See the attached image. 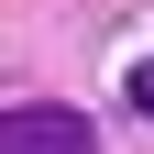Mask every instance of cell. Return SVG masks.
<instances>
[{"mask_svg":"<svg viewBox=\"0 0 154 154\" xmlns=\"http://www.w3.org/2000/svg\"><path fill=\"white\" fill-rule=\"evenodd\" d=\"M0 154H99V121L66 110V99H22L0 121Z\"/></svg>","mask_w":154,"mask_h":154,"instance_id":"6da1fadb","label":"cell"},{"mask_svg":"<svg viewBox=\"0 0 154 154\" xmlns=\"http://www.w3.org/2000/svg\"><path fill=\"white\" fill-rule=\"evenodd\" d=\"M132 110H143V121H154V55H143V66H132Z\"/></svg>","mask_w":154,"mask_h":154,"instance_id":"7a4b0ae2","label":"cell"}]
</instances>
